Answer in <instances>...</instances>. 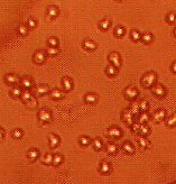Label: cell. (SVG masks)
Listing matches in <instances>:
<instances>
[{
    "instance_id": "obj_1",
    "label": "cell",
    "mask_w": 176,
    "mask_h": 184,
    "mask_svg": "<svg viewBox=\"0 0 176 184\" xmlns=\"http://www.w3.org/2000/svg\"><path fill=\"white\" fill-rule=\"evenodd\" d=\"M157 80V75L155 72H148L141 79V83L145 88H153L155 84V82Z\"/></svg>"
},
{
    "instance_id": "obj_2",
    "label": "cell",
    "mask_w": 176,
    "mask_h": 184,
    "mask_svg": "<svg viewBox=\"0 0 176 184\" xmlns=\"http://www.w3.org/2000/svg\"><path fill=\"white\" fill-rule=\"evenodd\" d=\"M37 117H38V120L43 124H48V122L52 121V112L48 109H45V108L38 111Z\"/></svg>"
},
{
    "instance_id": "obj_3",
    "label": "cell",
    "mask_w": 176,
    "mask_h": 184,
    "mask_svg": "<svg viewBox=\"0 0 176 184\" xmlns=\"http://www.w3.org/2000/svg\"><path fill=\"white\" fill-rule=\"evenodd\" d=\"M125 97L128 100H135L138 97V90L135 87H128L125 90Z\"/></svg>"
},
{
    "instance_id": "obj_4",
    "label": "cell",
    "mask_w": 176,
    "mask_h": 184,
    "mask_svg": "<svg viewBox=\"0 0 176 184\" xmlns=\"http://www.w3.org/2000/svg\"><path fill=\"white\" fill-rule=\"evenodd\" d=\"M109 62H110L114 67L119 69V67H120V65H121L120 55L118 54L117 52H113V53H111L110 55H109Z\"/></svg>"
},
{
    "instance_id": "obj_5",
    "label": "cell",
    "mask_w": 176,
    "mask_h": 184,
    "mask_svg": "<svg viewBox=\"0 0 176 184\" xmlns=\"http://www.w3.org/2000/svg\"><path fill=\"white\" fill-rule=\"evenodd\" d=\"M46 61V53L44 51H38L35 52V54H34V62L36 63V64H43V63Z\"/></svg>"
},
{
    "instance_id": "obj_6",
    "label": "cell",
    "mask_w": 176,
    "mask_h": 184,
    "mask_svg": "<svg viewBox=\"0 0 176 184\" xmlns=\"http://www.w3.org/2000/svg\"><path fill=\"white\" fill-rule=\"evenodd\" d=\"M122 120L127 125H134V114L130 111V109H126L122 112Z\"/></svg>"
},
{
    "instance_id": "obj_7",
    "label": "cell",
    "mask_w": 176,
    "mask_h": 184,
    "mask_svg": "<svg viewBox=\"0 0 176 184\" xmlns=\"http://www.w3.org/2000/svg\"><path fill=\"white\" fill-rule=\"evenodd\" d=\"M153 93L158 98H163L166 94V89L164 88V85L161 84H156L153 87Z\"/></svg>"
},
{
    "instance_id": "obj_8",
    "label": "cell",
    "mask_w": 176,
    "mask_h": 184,
    "mask_svg": "<svg viewBox=\"0 0 176 184\" xmlns=\"http://www.w3.org/2000/svg\"><path fill=\"white\" fill-rule=\"evenodd\" d=\"M5 81H6V83H8V84L14 85L19 81V77L14 73H8L5 75Z\"/></svg>"
},
{
    "instance_id": "obj_9",
    "label": "cell",
    "mask_w": 176,
    "mask_h": 184,
    "mask_svg": "<svg viewBox=\"0 0 176 184\" xmlns=\"http://www.w3.org/2000/svg\"><path fill=\"white\" fill-rule=\"evenodd\" d=\"M46 14H47L48 18L49 19H54L59 16V8L56 6H48L47 10H46Z\"/></svg>"
},
{
    "instance_id": "obj_10",
    "label": "cell",
    "mask_w": 176,
    "mask_h": 184,
    "mask_svg": "<svg viewBox=\"0 0 176 184\" xmlns=\"http://www.w3.org/2000/svg\"><path fill=\"white\" fill-rule=\"evenodd\" d=\"M121 134H122L121 129L116 127V126L109 128V130H108V136L112 137V138H119V137H121Z\"/></svg>"
},
{
    "instance_id": "obj_11",
    "label": "cell",
    "mask_w": 176,
    "mask_h": 184,
    "mask_svg": "<svg viewBox=\"0 0 176 184\" xmlns=\"http://www.w3.org/2000/svg\"><path fill=\"white\" fill-rule=\"evenodd\" d=\"M20 83H22V88H25L26 90H29V89L34 85V81L32 80V77H24L22 79Z\"/></svg>"
},
{
    "instance_id": "obj_12",
    "label": "cell",
    "mask_w": 176,
    "mask_h": 184,
    "mask_svg": "<svg viewBox=\"0 0 176 184\" xmlns=\"http://www.w3.org/2000/svg\"><path fill=\"white\" fill-rule=\"evenodd\" d=\"M165 117H166V111L163 110V109H159V110H157L154 114H153L154 120L155 121H157V122L163 121V120L165 119Z\"/></svg>"
},
{
    "instance_id": "obj_13",
    "label": "cell",
    "mask_w": 176,
    "mask_h": 184,
    "mask_svg": "<svg viewBox=\"0 0 176 184\" xmlns=\"http://www.w3.org/2000/svg\"><path fill=\"white\" fill-rule=\"evenodd\" d=\"M82 46H83L85 49H88V51H94V49L96 48V43L92 41V39H89V38H86V39H84V41H83V43H82Z\"/></svg>"
},
{
    "instance_id": "obj_14",
    "label": "cell",
    "mask_w": 176,
    "mask_h": 184,
    "mask_svg": "<svg viewBox=\"0 0 176 184\" xmlns=\"http://www.w3.org/2000/svg\"><path fill=\"white\" fill-rule=\"evenodd\" d=\"M48 139H49V147L55 148L59 144V137L55 134H49L48 135Z\"/></svg>"
},
{
    "instance_id": "obj_15",
    "label": "cell",
    "mask_w": 176,
    "mask_h": 184,
    "mask_svg": "<svg viewBox=\"0 0 176 184\" xmlns=\"http://www.w3.org/2000/svg\"><path fill=\"white\" fill-rule=\"evenodd\" d=\"M49 97L54 100H59L64 97V93H63L61 90H59V89H54V90H52V91L49 92Z\"/></svg>"
},
{
    "instance_id": "obj_16",
    "label": "cell",
    "mask_w": 176,
    "mask_h": 184,
    "mask_svg": "<svg viewBox=\"0 0 176 184\" xmlns=\"http://www.w3.org/2000/svg\"><path fill=\"white\" fill-rule=\"evenodd\" d=\"M62 83L64 89H65V91H71L73 89V83H72V80H71L70 77H64L62 80Z\"/></svg>"
},
{
    "instance_id": "obj_17",
    "label": "cell",
    "mask_w": 176,
    "mask_h": 184,
    "mask_svg": "<svg viewBox=\"0 0 176 184\" xmlns=\"http://www.w3.org/2000/svg\"><path fill=\"white\" fill-rule=\"evenodd\" d=\"M27 156H28L29 161L34 162V161H36V159L38 158V156H39V152L37 151L36 148H32V149H29V151L27 152Z\"/></svg>"
},
{
    "instance_id": "obj_18",
    "label": "cell",
    "mask_w": 176,
    "mask_h": 184,
    "mask_svg": "<svg viewBox=\"0 0 176 184\" xmlns=\"http://www.w3.org/2000/svg\"><path fill=\"white\" fill-rule=\"evenodd\" d=\"M84 99H85V102H88L90 103V104H93V103H96V101H98V97H96V93H86L84 97Z\"/></svg>"
},
{
    "instance_id": "obj_19",
    "label": "cell",
    "mask_w": 176,
    "mask_h": 184,
    "mask_svg": "<svg viewBox=\"0 0 176 184\" xmlns=\"http://www.w3.org/2000/svg\"><path fill=\"white\" fill-rule=\"evenodd\" d=\"M48 91H49V88H48V85H46V84L38 85L36 88V93L38 96H44V94H46Z\"/></svg>"
},
{
    "instance_id": "obj_20",
    "label": "cell",
    "mask_w": 176,
    "mask_h": 184,
    "mask_svg": "<svg viewBox=\"0 0 176 184\" xmlns=\"http://www.w3.org/2000/svg\"><path fill=\"white\" fill-rule=\"evenodd\" d=\"M122 149L127 153V154H134L135 153V147L131 145V143L129 141H126L124 145H122Z\"/></svg>"
},
{
    "instance_id": "obj_21",
    "label": "cell",
    "mask_w": 176,
    "mask_h": 184,
    "mask_svg": "<svg viewBox=\"0 0 176 184\" xmlns=\"http://www.w3.org/2000/svg\"><path fill=\"white\" fill-rule=\"evenodd\" d=\"M111 171V165L109 163L107 162H102L100 164V172L103 174H108Z\"/></svg>"
},
{
    "instance_id": "obj_22",
    "label": "cell",
    "mask_w": 176,
    "mask_h": 184,
    "mask_svg": "<svg viewBox=\"0 0 176 184\" xmlns=\"http://www.w3.org/2000/svg\"><path fill=\"white\" fill-rule=\"evenodd\" d=\"M53 158H54V155L47 153V154L44 155V157H43V159H42V162L44 163L45 165H51V164H53Z\"/></svg>"
},
{
    "instance_id": "obj_23",
    "label": "cell",
    "mask_w": 176,
    "mask_h": 184,
    "mask_svg": "<svg viewBox=\"0 0 176 184\" xmlns=\"http://www.w3.org/2000/svg\"><path fill=\"white\" fill-rule=\"evenodd\" d=\"M139 133L141 136H147L148 134L151 133V129H149V127L146 125V124H140V128H139Z\"/></svg>"
},
{
    "instance_id": "obj_24",
    "label": "cell",
    "mask_w": 176,
    "mask_h": 184,
    "mask_svg": "<svg viewBox=\"0 0 176 184\" xmlns=\"http://www.w3.org/2000/svg\"><path fill=\"white\" fill-rule=\"evenodd\" d=\"M137 140H138V144L140 145V147L141 148H148L149 147V145H151L149 141H148L144 136H139Z\"/></svg>"
},
{
    "instance_id": "obj_25",
    "label": "cell",
    "mask_w": 176,
    "mask_h": 184,
    "mask_svg": "<svg viewBox=\"0 0 176 184\" xmlns=\"http://www.w3.org/2000/svg\"><path fill=\"white\" fill-rule=\"evenodd\" d=\"M110 26H111V20L110 19H108V18L103 19L102 22H100V24H99V27L102 30H107Z\"/></svg>"
},
{
    "instance_id": "obj_26",
    "label": "cell",
    "mask_w": 176,
    "mask_h": 184,
    "mask_svg": "<svg viewBox=\"0 0 176 184\" xmlns=\"http://www.w3.org/2000/svg\"><path fill=\"white\" fill-rule=\"evenodd\" d=\"M17 32H18L19 35H22V36H26L27 34H28V27L24 24H20L18 26V28H17Z\"/></svg>"
},
{
    "instance_id": "obj_27",
    "label": "cell",
    "mask_w": 176,
    "mask_h": 184,
    "mask_svg": "<svg viewBox=\"0 0 176 184\" xmlns=\"http://www.w3.org/2000/svg\"><path fill=\"white\" fill-rule=\"evenodd\" d=\"M106 73L109 75V77H114L116 74L118 73V69L117 67H114L112 64H110L109 66L107 67V70H106Z\"/></svg>"
},
{
    "instance_id": "obj_28",
    "label": "cell",
    "mask_w": 176,
    "mask_h": 184,
    "mask_svg": "<svg viewBox=\"0 0 176 184\" xmlns=\"http://www.w3.org/2000/svg\"><path fill=\"white\" fill-rule=\"evenodd\" d=\"M25 104L29 108V109H34V108L37 107V99L33 96L29 100H28V101H27V102H25Z\"/></svg>"
},
{
    "instance_id": "obj_29",
    "label": "cell",
    "mask_w": 176,
    "mask_h": 184,
    "mask_svg": "<svg viewBox=\"0 0 176 184\" xmlns=\"http://www.w3.org/2000/svg\"><path fill=\"white\" fill-rule=\"evenodd\" d=\"M118 151V147L117 145L113 143H109L108 145H107V152L109 153V154H116Z\"/></svg>"
},
{
    "instance_id": "obj_30",
    "label": "cell",
    "mask_w": 176,
    "mask_h": 184,
    "mask_svg": "<svg viewBox=\"0 0 176 184\" xmlns=\"http://www.w3.org/2000/svg\"><path fill=\"white\" fill-rule=\"evenodd\" d=\"M32 97H33L32 92H30L29 90H25V91L22 92V96H20V98H22V100L24 101V102H27V101H28Z\"/></svg>"
},
{
    "instance_id": "obj_31",
    "label": "cell",
    "mask_w": 176,
    "mask_h": 184,
    "mask_svg": "<svg viewBox=\"0 0 176 184\" xmlns=\"http://www.w3.org/2000/svg\"><path fill=\"white\" fill-rule=\"evenodd\" d=\"M141 41L144 43H146V44H149L153 42V35L151 33H145L141 35Z\"/></svg>"
},
{
    "instance_id": "obj_32",
    "label": "cell",
    "mask_w": 176,
    "mask_h": 184,
    "mask_svg": "<svg viewBox=\"0 0 176 184\" xmlns=\"http://www.w3.org/2000/svg\"><path fill=\"white\" fill-rule=\"evenodd\" d=\"M139 108L141 112H147V110L149 109V103L146 100H141L139 102Z\"/></svg>"
},
{
    "instance_id": "obj_33",
    "label": "cell",
    "mask_w": 176,
    "mask_h": 184,
    "mask_svg": "<svg viewBox=\"0 0 176 184\" xmlns=\"http://www.w3.org/2000/svg\"><path fill=\"white\" fill-rule=\"evenodd\" d=\"M22 90H20V88L19 87H14V88L11 89L10 91V94L12 97H15V98H18V97L22 96Z\"/></svg>"
},
{
    "instance_id": "obj_34",
    "label": "cell",
    "mask_w": 176,
    "mask_h": 184,
    "mask_svg": "<svg viewBox=\"0 0 176 184\" xmlns=\"http://www.w3.org/2000/svg\"><path fill=\"white\" fill-rule=\"evenodd\" d=\"M130 36H131V39L135 42H138L139 39H141V34L138 32V30L134 29L131 32V34H130Z\"/></svg>"
},
{
    "instance_id": "obj_35",
    "label": "cell",
    "mask_w": 176,
    "mask_h": 184,
    "mask_svg": "<svg viewBox=\"0 0 176 184\" xmlns=\"http://www.w3.org/2000/svg\"><path fill=\"white\" fill-rule=\"evenodd\" d=\"M167 126L168 127H175L176 126V114H172L171 117L167 119Z\"/></svg>"
},
{
    "instance_id": "obj_36",
    "label": "cell",
    "mask_w": 176,
    "mask_h": 184,
    "mask_svg": "<svg viewBox=\"0 0 176 184\" xmlns=\"http://www.w3.org/2000/svg\"><path fill=\"white\" fill-rule=\"evenodd\" d=\"M63 162V156L61 154H55L54 155V158H53V164L55 166L62 164Z\"/></svg>"
},
{
    "instance_id": "obj_37",
    "label": "cell",
    "mask_w": 176,
    "mask_h": 184,
    "mask_svg": "<svg viewBox=\"0 0 176 184\" xmlns=\"http://www.w3.org/2000/svg\"><path fill=\"white\" fill-rule=\"evenodd\" d=\"M149 114H147V112H143V114H140L139 116V124H146L148 120H149Z\"/></svg>"
},
{
    "instance_id": "obj_38",
    "label": "cell",
    "mask_w": 176,
    "mask_h": 184,
    "mask_svg": "<svg viewBox=\"0 0 176 184\" xmlns=\"http://www.w3.org/2000/svg\"><path fill=\"white\" fill-rule=\"evenodd\" d=\"M114 35L117 37H122L125 35V28L121 27V26H118L117 28L114 29Z\"/></svg>"
},
{
    "instance_id": "obj_39",
    "label": "cell",
    "mask_w": 176,
    "mask_h": 184,
    "mask_svg": "<svg viewBox=\"0 0 176 184\" xmlns=\"http://www.w3.org/2000/svg\"><path fill=\"white\" fill-rule=\"evenodd\" d=\"M130 111L134 114V116H135V114H140L139 103H134L131 107H130Z\"/></svg>"
},
{
    "instance_id": "obj_40",
    "label": "cell",
    "mask_w": 176,
    "mask_h": 184,
    "mask_svg": "<svg viewBox=\"0 0 176 184\" xmlns=\"http://www.w3.org/2000/svg\"><path fill=\"white\" fill-rule=\"evenodd\" d=\"M93 147H94V149L96 151H100V149H102V147H103V144H102V141L100 139H94L93 140Z\"/></svg>"
},
{
    "instance_id": "obj_41",
    "label": "cell",
    "mask_w": 176,
    "mask_h": 184,
    "mask_svg": "<svg viewBox=\"0 0 176 184\" xmlns=\"http://www.w3.org/2000/svg\"><path fill=\"white\" fill-rule=\"evenodd\" d=\"M90 143H91V139L88 136L80 137V144L82 146H88V145H90Z\"/></svg>"
},
{
    "instance_id": "obj_42",
    "label": "cell",
    "mask_w": 176,
    "mask_h": 184,
    "mask_svg": "<svg viewBox=\"0 0 176 184\" xmlns=\"http://www.w3.org/2000/svg\"><path fill=\"white\" fill-rule=\"evenodd\" d=\"M47 43H48V46H51V47H56L57 44H59V41H57L56 37H49Z\"/></svg>"
},
{
    "instance_id": "obj_43",
    "label": "cell",
    "mask_w": 176,
    "mask_h": 184,
    "mask_svg": "<svg viewBox=\"0 0 176 184\" xmlns=\"http://www.w3.org/2000/svg\"><path fill=\"white\" fill-rule=\"evenodd\" d=\"M46 53H47L48 55L54 56V55H56V54L59 53V48H57V47H51V46H48Z\"/></svg>"
},
{
    "instance_id": "obj_44",
    "label": "cell",
    "mask_w": 176,
    "mask_h": 184,
    "mask_svg": "<svg viewBox=\"0 0 176 184\" xmlns=\"http://www.w3.org/2000/svg\"><path fill=\"white\" fill-rule=\"evenodd\" d=\"M12 137L16 138V139H19V138H22V130L20 129H15V130H12Z\"/></svg>"
},
{
    "instance_id": "obj_45",
    "label": "cell",
    "mask_w": 176,
    "mask_h": 184,
    "mask_svg": "<svg viewBox=\"0 0 176 184\" xmlns=\"http://www.w3.org/2000/svg\"><path fill=\"white\" fill-rule=\"evenodd\" d=\"M175 20H176L175 12H169L168 15H167V17H166V22H169V24H172V22H174Z\"/></svg>"
},
{
    "instance_id": "obj_46",
    "label": "cell",
    "mask_w": 176,
    "mask_h": 184,
    "mask_svg": "<svg viewBox=\"0 0 176 184\" xmlns=\"http://www.w3.org/2000/svg\"><path fill=\"white\" fill-rule=\"evenodd\" d=\"M27 24H28V26H29L30 28H35L37 25V22H36V19L35 18H29L28 19V22H27Z\"/></svg>"
},
{
    "instance_id": "obj_47",
    "label": "cell",
    "mask_w": 176,
    "mask_h": 184,
    "mask_svg": "<svg viewBox=\"0 0 176 184\" xmlns=\"http://www.w3.org/2000/svg\"><path fill=\"white\" fill-rule=\"evenodd\" d=\"M139 128H140V124H134L132 125V131L134 133H139Z\"/></svg>"
},
{
    "instance_id": "obj_48",
    "label": "cell",
    "mask_w": 176,
    "mask_h": 184,
    "mask_svg": "<svg viewBox=\"0 0 176 184\" xmlns=\"http://www.w3.org/2000/svg\"><path fill=\"white\" fill-rule=\"evenodd\" d=\"M5 137V130L1 127H0V140H2Z\"/></svg>"
},
{
    "instance_id": "obj_49",
    "label": "cell",
    "mask_w": 176,
    "mask_h": 184,
    "mask_svg": "<svg viewBox=\"0 0 176 184\" xmlns=\"http://www.w3.org/2000/svg\"><path fill=\"white\" fill-rule=\"evenodd\" d=\"M172 72L173 73H176V62H174L172 64Z\"/></svg>"
},
{
    "instance_id": "obj_50",
    "label": "cell",
    "mask_w": 176,
    "mask_h": 184,
    "mask_svg": "<svg viewBox=\"0 0 176 184\" xmlns=\"http://www.w3.org/2000/svg\"><path fill=\"white\" fill-rule=\"evenodd\" d=\"M174 35H175V37H176V27H175V29H174Z\"/></svg>"
},
{
    "instance_id": "obj_51",
    "label": "cell",
    "mask_w": 176,
    "mask_h": 184,
    "mask_svg": "<svg viewBox=\"0 0 176 184\" xmlns=\"http://www.w3.org/2000/svg\"><path fill=\"white\" fill-rule=\"evenodd\" d=\"M172 184H176V183H172Z\"/></svg>"
}]
</instances>
